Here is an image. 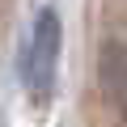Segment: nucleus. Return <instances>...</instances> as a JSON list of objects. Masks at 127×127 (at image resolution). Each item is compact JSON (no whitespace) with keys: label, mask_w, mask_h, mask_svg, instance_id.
<instances>
[{"label":"nucleus","mask_w":127,"mask_h":127,"mask_svg":"<svg viewBox=\"0 0 127 127\" xmlns=\"http://www.w3.org/2000/svg\"><path fill=\"white\" fill-rule=\"evenodd\" d=\"M59 47H64V26H59V13H55L51 4H42V9L34 13V26H30V42H26V55H21L26 93H30L34 102H51V93H55Z\"/></svg>","instance_id":"obj_1"},{"label":"nucleus","mask_w":127,"mask_h":127,"mask_svg":"<svg viewBox=\"0 0 127 127\" xmlns=\"http://www.w3.org/2000/svg\"><path fill=\"white\" fill-rule=\"evenodd\" d=\"M97 76H102L106 102H110L119 114H127V47H123L119 38H110V42L102 47V55H97Z\"/></svg>","instance_id":"obj_2"}]
</instances>
